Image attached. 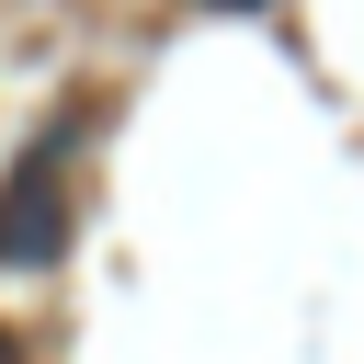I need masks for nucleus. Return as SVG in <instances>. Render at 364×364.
<instances>
[{
  "mask_svg": "<svg viewBox=\"0 0 364 364\" xmlns=\"http://www.w3.org/2000/svg\"><path fill=\"white\" fill-rule=\"evenodd\" d=\"M216 11H262V0H216Z\"/></svg>",
  "mask_w": 364,
  "mask_h": 364,
  "instance_id": "obj_1",
  "label": "nucleus"
}]
</instances>
